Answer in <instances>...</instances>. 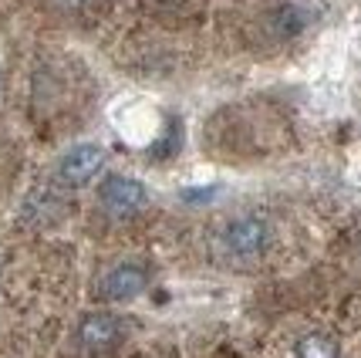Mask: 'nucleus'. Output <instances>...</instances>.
<instances>
[{
    "label": "nucleus",
    "instance_id": "1",
    "mask_svg": "<svg viewBox=\"0 0 361 358\" xmlns=\"http://www.w3.org/2000/svg\"><path fill=\"white\" fill-rule=\"evenodd\" d=\"M223 244L233 257H257L270 244V227L260 217H240L223 230Z\"/></svg>",
    "mask_w": 361,
    "mask_h": 358
},
{
    "label": "nucleus",
    "instance_id": "2",
    "mask_svg": "<svg viewBox=\"0 0 361 358\" xmlns=\"http://www.w3.org/2000/svg\"><path fill=\"white\" fill-rule=\"evenodd\" d=\"M102 166H105V153H102L98 145H78V149H71V153L61 159L58 176H61L68 186H81V183L94 179V176L102 172Z\"/></svg>",
    "mask_w": 361,
    "mask_h": 358
},
{
    "label": "nucleus",
    "instance_id": "3",
    "mask_svg": "<svg viewBox=\"0 0 361 358\" xmlns=\"http://www.w3.org/2000/svg\"><path fill=\"white\" fill-rule=\"evenodd\" d=\"M98 196L111 213H135L145 203V186L139 179H128V176H109L98 189Z\"/></svg>",
    "mask_w": 361,
    "mask_h": 358
},
{
    "label": "nucleus",
    "instance_id": "4",
    "mask_svg": "<svg viewBox=\"0 0 361 358\" xmlns=\"http://www.w3.org/2000/svg\"><path fill=\"white\" fill-rule=\"evenodd\" d=\"M145 284H149V274L142 267L122 264L102 280V294L109 297V301H132V297H139L145 291Z\"/></svg>",
    "mask_w": 361,
    "mask_h": 358
},
{
    "label": "nucleus",
    "instance_id": "5",
    "mask_svg": "<svg viewBox=\"0 0 361 358\" xmlns=\"http://www.w3.org/2000/svg\"><path fill=\"white\" fill-rule=\"evenodd\" d=\"M122 335V325L115 314H105V311H94L81 321V342L88 348H109V345L118 342Z\"/></svg>",
    "mask_w": 361,
    "mask_h": 358
},
{
    "label": "nucleus",
    "instance_id": "6",
    "mask_svg": "<svg viewBox=\"0 0 361 358\" xmlns=\"http://www.w3.org/2000/svg\"><path fill=\"white\" fill-rule=\"evenodd\" d=\"M341 352H338V342L331 338V335H321V331H314V335H304L298 342V358H338Z\"/></svg>",
    "mask_w": 361,
    "mask_h": 358
},
{
    "label": "nucleus",
    "instance_id": "7",
    "mask_svg": "<svg viewBox=\"0 0 361 358\" xmlns=\"http://www.w3.org/2000/svg\"><path fill=\"white\" fill-rule=\"evenodd\" d=\"M277 28H281V34H294V31H300V14L294 11V7H283L281 14H277Z\"/></svg>",
    "mask_w": 361,
    "mask_h": 358
},
{
    "label": "nucleus",
    "instance_id": "8",
    "mask_svg": "<svg viewBox=\"0 0 361 358\" xmlns=\"http://www.w3.org/2000/svg\"><path fill=\"white\" fill-rule=\"evenodd\" d=\"M206 196H213V189H186L183 193V200H206Z\"/></svg>",
    "mask_w": 361,
    "mask_h": 358
}]
</instances>
